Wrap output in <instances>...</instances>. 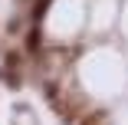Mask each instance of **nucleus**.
<instances>
[{
    "label": "nucleus",
    "mask_w": 128,
    "mask_h": 125,
    "mask_svg": "<svg viewBox=\"0 0 128 125\" xmlns=\"http://www.w3.org/2000/svg\"><path fill=\"white\" fill-rule=\"evenodd\" d=\"M76 125H108V115L102 112V109H92V112H82Z\"/></svg>",
    "instance_id": "1"
},
{
    "label": "nucleus",
    "mask_w": 128,
    "mask_h": 125,
    "mask_svg": "<svg viewBox=\"0 0 128 125\" xmlns=\"http://www.w3.org/2000/svg\"><path fill=\"white\" fill-rule=\"evenodd\" d=\"M4 63H7V69L13 72V69L20 66V53H7V59H4Z\"/></svg>",
    "instance_id": "2"
},
{
    "label": "nucleus",
    "mask_w": 128,
    "mask_h": 125,
    "mask_svg": "<svg viewBox=\"0 0 128 125\" xmlns=\"http://www.w3.org/2000/svg\"><path fill=\"white\" fill-rule=\"evenodd\" d=\"M26 46H30V49H36V46H40V30H30V36H26Z\"/></svg>",
    "instance_id": "3"
}]
</instances>
